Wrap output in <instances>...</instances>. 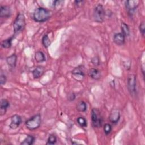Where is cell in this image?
Returning <instances> with one entry per match:
<instances>
[{
	"mask_svg": "<svg viewBox=\"0 0 145 145\" xmlns=\"http://www.w3.org/2000/svg\"><path fill=\"white\" fill-rule=\"evenodd\" d=\"M50 16V11L44 7L37 8L33 14V18L36 22H44L48 20Z\"/></svg>",
	"mask_w": 145,
	"mask_h": 145,
	"instance_id": "1",
	"label": "cell"
},
{
	"mask_svg": "<svg viewBox=\"0 0 145 145\" xmlns=\"http://www.w3.org/2000/svg\"><path fill=\"white\" fill-rule=\"evenodd\" d=\"M41 117L40 114H37L25 122L26 127L30 130H33L37 129L41 125Z\"/></svg>",
	"mask_w": 145,
	"mask_h": 145,
	"instance_id": "2",
	"label": "cell"
},
{
	"mask_svg": "<svg viewBox=\"0 0 145 145\" xmlns=\"http://www.w3.org/2000/svg\"><path fill=\"white\" fill-rule=\"evenodd\" d=\"M25 20L23 14L19 13L13 23V28L15 33H17L25 27Z\"/></svg>",
	"mask_w": 145,
	"mask_h": 145,
	"instance_id": "3",
	"label": "cell"
},
{
	"mask_svg": "<svg viewBox=\"0 0 145 145\" xmlns=\"http://www.w3.org/2000/svg\"><path fill=\"white\" fill-rule=\"evenodd\" d=\"M92 124L94 127L99 128L101 126L103 123L102 116L100 111L96 108H93L91 110Z\"/></svg>",
	"mask_w": 145,
	"mask_h": 145,
	"instance_id": "4",
	"label": "cell"
},
{
	"mask_svg": "<svg viewBox=\"0 0 145 145\" xmlns=\"http://www.w3.org/2000/svg\"><path fill=\"white\" fill-rule=\"evenodd\" d=\"M105 10L101 4H98L94 8L93 18L97 23H102L104 20Z\"/></svg>",
	"mask_w": 145,
	"mask_h": 145,
	"instance_id": "5",
	"label": "cell"
},
{
	"mask_svg": "<svg viewBox=\"0 0 145 145\" xmlns=\"http://www.w3.org/2000/svg\"><path fill=\"white\" fill-rule=\"evenodd\" d=\"M136 84V76L134 74H130L127 77V88L131 95L135 93Z\"/></svg>",
	"mask_w": 145,
	"mask_h": 145,
	"instance_id": "6",
	"label": "cell"
},
{
	"mask_svg": "<svg viewBox=\"0 0 145 145\" xmlns=\"http://www.w3.org/2000/svg\"><path fill=\"white\" fill-rule=\"evenodd\" d=\"M140 1L138 0H129L125 2V7L129 14L133 12L139 6Z\"/></svg>",
	"mask_w": 145,
	"mask_h": 145,
	"instance_id": "7",
	"label": "cell"
},
{
	"mask_svg": "<svg viewBox=\"0 0 145 145\" xmlns=\"http://www.w3.org/2000/svg\"><path fill=\"white\" fill-rule=\"evenodd\" d=\"M83 66H79L72 71L73 78L76 80H81L84 77V73L83 70Z\"/></svg>",
	"mask_w": 145,
	"mask_h": 145,
	"instance_id": "8",
	"label": "cell"
},
{
	"mask_svg": "<svg viewBox=\"0 0 145 145\" xmlns=\"http://www.w3.org/2000/svg\"><path fill=\"white\" fill-rule=\"evenodd\" d=\"M22 122V118L18 114H15L11 118V123L9 127L11 129H16L18 128Z\"/></svg>",
	"mask_w": 145,
	"mask_h": 145,
	"instance_id": "9",
	"label": "cell"
},
{
	"mask_svg": "<svg viewBox=\"0 0 145 145\" xmlns=\"http://www.w3.org/2000/svg\"><path fill=\"white\" fill-rule=\"evenodd\" d=\"M113 40L116 45H122L125 44V37L122 33H117L114 35Z\"/></svg>",
	"mask_w": 145,
	"mask_h": 145,
	"instance_id": "10",
	"label": "cell"
},
{
	"mask_svg": "<svg viewBox=\"0 0 145 145\" xmlns=\"http://www.w3.org/2000/svg\"><path fill=\"white\" fill-rule=\"evenodd\" d=\"M11 15V8L8 6H1L0 17L8 18Z\"/></svg>",
	"mask_w": 145,
	"mask_h": 145,
	"instance_id": "11",
	"label": "cell"
},
{
	"mask_svg": "<svg viewBox=\"0 0 145 145\" xmlns=\"http://www.w3.org/2000/svg\"><path fill=\"white\" fill-rule=\"evenodd\" d=\"M110 121L112 123H116L118 122L120 118V112L117 109L112 110L110 113L109 117Z\"/></svg>",
	"mask_w": 145,
	"mask_h": 145,
	"instance_id": "12",
	"label": "cell"
},
{
	"mask_svg": "<svg viewBox=\"0 0 145 145\" xmlns=\"http://www.w3.org/2000/svg\"><path fill=\"white\" fill-rule=\"evenodd\" d=\"M45 69L41 66H38L35 68L32 71V75L35 79H38L41 77L44 73Z\"/></svg>",
	"mask_w": 145,
	"mask_h": 145,
	"instance_id": "13",
	"label": "cell"
},
{
	"mask_svg": "<svg viewBox=\"0 0 145 145\" xmlns=\"http://www.w3.org/2000/svg\"><path fill=\"white\" fill-rule=\"evenodd\" d=\"M17 61V56L15 54H12L6 58V62L11 67L14 68L16 66Z\"/></svg>",
	"mask_w": 145,
	"mask_h": 145,
	"instance_id": "14",
	"label": "cell"
},
{
	"mask_svg": "<svg viewBox=\"0 0 145 145\" xmlns=\"http://www.w3.org/2000/svg\"><path fill=\"white\" fill-rule=\"evenodd\" d=\"M88 75L89 77L93 79L97 80L100 78V72L95 68L90 69L88 71Z\"/></svg>",
	"mask_w": 145,
	"mask_h": 145,
	"instance_id": "15",
	"label": "cell"
},
{
	"mask_svg": "<svg viewBox=\"0 0 145 145\" xmlns=\"http://www.w3.org/2000/svg\"><path fill=\"white\" fill-rule=\"evenodd\" d=\"M10 106L9 102L6 99H2L1 102V108H0V114L1 116L4 115L7 110V109Z\"/></svg>",
	"mask_w": 145,
	"mask_h": 145,
	"instance_id": "16",
	"label": "cell"
},
{
	"mask_svg": "<svg viewBox=\"0 0 145 145\" xmlns=\"http://www.w3.org/2000/svg\"><path fill=\"white\" fill-rule=\"evenodd\" d=\"M35 59L37 62H42L45 61V56L43 52L41 51H37L35 55Z\"/></svg>",
	"mask_w": 145,
	"mask_h": 145,
	"instance_id": "17",
	"label": "cell"
},
{
	"mask_svg": "<svg viewBox=\"0 0 145 145\" xmlns=\"http://www.w3.org/2000/svg\"><path fill=\"white\" fill-rule=\"evenodd\" d=\"M35 137L33 135H28L20 143L21 145H31L35 142Z\"/></svg>",
	"mask_w": 145,
	"mask_h": 145,
	"instance_id": "18",
	"label": "cell"
},
{
	"mask_svg": "<svg viewBox=\"0 0 145 145\" xmlns=\"http://www.w3.org/2000/svg\"><path fill=\"white\" fill-rule=\"evenodd\" d=\"M13 39H14V36H12V37L3 40L1 42V46L2 48H5V49L10 48L11 46L12 41Z\"/></svg>",
	"mask_w": 145,
	"mask_h": 145,
	"instance_id": "19",
	"label": "cell"
},
{
	"mask_svg": "<svg viewBox=\"0 0 145 145\" xmlns=\"http://www.w3.org/2000/svg\"><path fill=\"white\" fill-rule=\"evenodd\" d=\"M121 27V31H122L121 33L125 36V37L129 36L130 35V29L128 25L124 22H122Z\"/></svg>",
	"mask_w": 145,
	"mask_h": 145,
	"instance_id": "20",
	"label": "cell"
},
{
	"mask_svg": "<svg viewBox=\"0 0 145 145\" xmlns=\"http://www.w3.org/2000/svg\"><path fill=\"white\" fill-rule=\"evenodd\" d=\"M76 109L80 112H84L87 109V104L83 101H80L76 105Z\"/></svg>",
	"mask_w": 145,
	"mask_h": 145,
	"instance_id": "21",
	"label": "cell"
},
{
	"mask_svg": "<svg viewBox=\"0 0 145 145\" xmlns=\"http://www.w3.org/2000/svg\"><path fill=\"white\" fill-rule=\"evenodd\" d=\"M42 43L45 48H48L50 46L51 41L48 36V35H45L42 39Z\"/></svg>",
	"mask_w": 145,
	"mask_h": 145,
	"instance_id": "22",
	"label": "cell"
},
{
	"mask_svg": "<svg viewBox=\"0 0 145 145\" xmlns=\"http://www.w3.org/2000/svg\"><path fill=\"white\" fill-rule=\"evenodd\" d=\"M56 142H57V138H56V137L54 135H53V134L49 135V137L48 138L46 144L53 145V144H56Z\"/></svg>",
	"mask_w": 145,
	"mask_h": 145,
	"instance_id": "23",
	"label": "cell"
},
{
	"mask_svg": "<svg viewBox=\"0 0 145 145\" xmlns=\"http://www.w3.org/2000/svg\"><path fill=\"white\" fill-rule=\"evenodd\" d=\"M77 122L82 127H87V121L84 118L82 117H79L77 118Z\"/></svg>",
	"mask_w": 145,
	"mask_h": 145,
	"instance_id": "24",
	"label": "cell"
},
{
	"mask_svg": "<svg viewBox=\"0 0 145 145\" xmlns=\"http://www.w3.org/2000/svg\"><path fill=\"white\" fill-rule=\"evenodd\" d=\"M112 131V126L109 123H105L104 126V131L106 135H108Z\"/></svg>",
	"mask_w": 145,
	"mask_h": 145,
	"instance_id": "25",
	"label": "cell"
},
{
	"mask_svg": "<svg viewBox=\"0 0 145 145\" xmlns=\"http://www.w3.org/2000/svg\"><path fill=\"white\" fill-rule=\"evenodd\" d=\"M139 29L140 31V33L142 34V35L143 36H144V33H145V24H144V22H142L140 23L139 27Z\"/></svg>",
	"mask_w": 145,
	"mask_h": 145,
	"instance_id": "26",
	"label": "cell"
},
{
	"mask_svg": "<svg viewBox=\"0 0 145 145\" xmlns=\"http://www.w3.org/2000/svg\"><path fill=\"white\" fill-rule=\"evenodd\" d=\"M91 62L93 63V65H94L95 66H97V65H99L100 64V61H99V58L97 57H93L92 59Z\"/></svg>",
	"mask_w": 145,
	"mask_h": 145,
	"instance_id": "27",
	"label": "cell"
},
{
	"mask_svg": "<svg viewBox=\"0 0 145 145\" xmlns=\"http://www.w3.org/2000/svg\"><path fill=\"white\" fill-rule=\"evenodd\" d=\"M6 82V77L5 75L1 74L0 76V84L1 85H3Z\"/></svg>",
	"mask_w": 145,
	"mask_h": 145,
	"instance_id": "28",
	"label": "cell"
},
{
	"mask_svg": "<svg viewBox=\"0 0 145 145\" xmlns=\"http://www.w3.org/2000/svg\"><path fill=\"white\" fill-rule=\"evenodd\" d=\"M75 99V95L74 93H71L69 95L68 99L69 101H73Z\"/></svg>",
	"mask_w": 145,
	"mask_h": 145,
	"instance_id": "29",
	"label": "cell"
},
{
	"mask_svg": "<svg viewBox=\"0 0 145 145\" xmlns=\"http://www.w3.org/2000/svg\"><path fill=\"white\" fill-rule=\"evenodd\" d=\"M62 2V1H55L53 2V6H57V5H59V3H60L61 2Z\"/></svg>",
	"mask_w": 145,
	"mask_h": 145,
	"instance_id": "30",
	"label": "cell"
}]
</instances>
